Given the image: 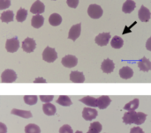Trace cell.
<instances>
[{"instance_id": "10", "label": "cell", "mask_w": 151, "mask_h": 133, "mask_svg": "<svg viewBox=\"0 0 151 133\" xmlns=\"http://www.w3.org/2000/svg\"><path fill=\"white\" fill-rule=\"evenodd\" d=\"M111 39V34L110 33H102L99 34L96 37V43L99 46H106L109 43V41Z\"/></svg>"}, {"instance_id": "13", "label": "cell", "mask_w": 151, "mask_h": 133, "mask_svg": "<svg viewBox=\"0 0 151 133\" xmlns=\"http://www.w3.org/2000/svg\"><path fill=\"white\" fill-rule=\"evenodd\" d=\"M70 80L73 83H83L85 81V76L82 72L74 71L70 73Z\"/></svg>"}, {"instance_id": "29", "label": "cell", "mask_w": 151, "mask_h": 133, "mask_svg": "<svg viewBox=\"0 0 151 133\" xmlns=\"http://www.w3.org/2000/svg\"><path fill=\"white\" fill-rule=\"evenodd\" d=\"M25 133H41V129L38 125L30 124L25 127Z\"/></svg>"}, {"instance_id": "7", "label": "cell", "mask_w": 151, "mask_h": 133, "mask_svg": "<svg viewBox=\"0 0 151 133\" xmlns=\"http://www.w3.org/2000/svg\"><path fill=\"white\" fill-rule=\"evenodd\" d=\"M81 33V24L79 23V24L73 25L70 28V31H69V34H68V38L74 41L80 37Z\"/></svg>"}, {"instance_id": "36", "label": "cell", "mask_w": 151, "mask_h": 133, "mask_svg": "<svg viewBox=\"0 0 151 133\" xmlns=\"http://www.w3.org/2000/svg\"><path fill=\"white\" fill-rule=\"evenodd\" d=\"M67 5L71 8H76L79 4V0H66Z\"/></svg>"}, {"instance_id": "41", "label": "cell", "mask_w": 151, "mask_h": 133, "mask_svg": "<svg viewBox=\"0 0 151 133\" xmlns=\"http://www.w3.org/2000/svg\"><path fill=\"white\" fill-rule=\"evenodd\" d=\"M87 133H98V132H96V131H93V130H89V131H88Z\"/></svg>"}, {"instance_id": "2", "label": "cell", "mask_w": 151, "mask_h": 133, "mask_svg": "<svg viewBox=\"0 0 151 133\" xmlns=\"http://www.w3.org/2000/svg\"><path fill=\"white\" fill-rule=\"evenodd\" d=\"M104 11L102 7L98 4H90L88 8V14L92 19H99L102 17Z\"/></svg>"}, {"instance_id": "14", "label": "cell", "mask_w": 151, "mask_h": 133, "mask_svg": "<svg viewBox=\"0 0 151 133\" xmlns=\"http://www.w3.org/2000/svg\"><path fill=\"white\" fill-rule=\"evenodd\" d=\"M111 102V100L109 96L106 95H103L100 96L97 99V108H99L100 109H105Z\"/></svg>"}, {"instance_id": "11", "label": "cell", "mask_w": 151, "mask_h": 133, "mask_svg": "<svg viewBox=\"0 0 151 133\" xmlns=\"http://www.w3.org/2000/svg\"><path fill=\"white\" fill-rule=\"evenodd\" d=\"M115 64L111 59H105L101 64V69L104 73H111L114 71Z\"/></svg>"}, {"instance_id": "27", "label": "cell", "mask_w": 151, "mask_h": 133, "mask_svg": "<svg viewBox=\"0 0 151 133\" xmlns=\"http://www.w3.org/2000/svg\"><path fill=\"white\" fill-rule=\"evenodd\" d=\"M27 17V11L24 8H20L18 10L17 13H16V19L18 22H23L26 20Z\"/></svg>"}, {"instance_id": "34", "label": "cell", "mask_w": 151, "mask_h": 133, "mask_svg": "<svg viewBox=\"0 0 151 133\" xmlns=\"http://www.w3.org/2000/svg\"><path fill=\"white\" fill-rule=\"evenodd\" d=\"M11 5V0H0V10H5Z\"/></svg>"}, {"instance_id": "21", "label": "cell", "mask_w": 151, "mask_h": 133, "mask_svg": "<svg viewBox=\"0 0 151 133\" xmlns=\"http://www.w3.org/2000/svg\"><path fill=\"white\" fill-rule=\"evenodd\" d=\"M42 110H43V113L49 117L54 116L57 112L56 107L51 103H44L42 106Z\"/></svg>"}, {"instance_id": "8", "label": "cell", "mask_w": 151, "mask_h": 133, "mask_svg": "<svg viewBox=\"0 0 151 133\" xmlns=\"http://www.w3.org/2000/svg\"><path fill=\"white\" fill-rule=\"evenodd\" d=\"M98 115V112L96 109H90V108H85L82 111V117L86 121H92L95 118H96Z\"/></svg>"}, {"instance_id": "3", "label": "cell", "mask_w": 151, "mask_h": 133, "mask_svg": "<svg viewBox=\"0 0 151 133\" xmlns=\"http://www.w3.org/2000/svg\"><path fill=\"white\" fill-rule=\"evenodd\" d=\"M17 79V74L13 70L7 69L1 74V81L3 83H12Z\"/></svg>"}, {"instance_id": "32", "label": "cell", "mask_w": 151, "mask_h": 133, "mask_svg": "<svg viewBox=\"0 0 151 133\" xmlns=\"http://www.w3.org/2000/svg\"><path fill=\"white\" fill-rule=\"evenodd\" d=\"M89 130H93V131H96V132H101L102 130H103V126L102 124L99 123V122H95V123H92L89 126Z\"/></svg>"}, {"instance_id": "39", "label": "cell", "mask_w": 151, "mask_h": 133, "mask_svg": "<svg viewBox=\"0 0 151 133\" xmlns=\"http://www.w3.org/2000/svg\"><path fill=\"white\" fill-rule=\"evenodd\" d=\"M47 80H45V79L43 78H36L35 80H34V83H46Z\"/></svg>"}, {"instance_id": "25", "label": "cell", "mask_w": 151, "mask_h": 133, "mask_svg": "<svg viewBox=\"0 0 151 133\" xmlns=\"http://www.w3.org/2000/svg\"><path fill=\"white\" fill-rule=\"evenodd\" d=\"M57 103L61 105V106H64V107H69V106L72 105L73 102H72L71 99L68 96H66V95H60L58 97V101H57Z\"/></svg>"}, {"instance_id": "9", "label": "cell", "mask_w": 151, "mask_h": 133, "mask_svg": "<svg viewBox=\"0 0 151 133\" xmlns=\"http://www.w3.org/2000/svg\"><path fill=\"white\" fill-rule=\"evenodd\" d=\"M44 11H45V5L41 0H36L30 8V11L35 15L42 14Z\"/></svg>"}, {"instance_id": "17", "label": "cell", "mask_w": 151, "mask_h": 133, "mask_svg": "<svg viewBox=\"0 0 151 133\" xmlns=\"http://www.w3.org/2000/svg\"><path fill=\"white\" fill-rule=\"evenodd\" d=\"M43 23H44V18L41 14L35 15L32 18V19H31V25L35 28H40V27H42L43 26Z\"/></svg>"}, {"instance_id": "1", "label": "cell", "mask_w": 151, "mask_h": 133, "mask_svg": "<svg viewBox=\"0 0 151 133\" xmlns=\"http://www.w3.org/2000/svg\"><path fill=\"white\" fill-rule=\"evenodd\" d=\"M58 58V53L56 49L50 47H46L42 52V59L47 63H53Z\"/></svg>"}, {"instance_id": "26", "label": "cell", "mask_w": 151, "mask_h": 133, "mask_svg": "<svg viewBox=\"0 0 151 133\" xmlns=\"http://www.w3.org/2000/svg\"><path fill=\"white\" fill-rule=\"evenodd\" d=\"M111 47L114 48V49H120V48H122L123 45H124V41H123V39H122L121 37L116 36V35H115V36L112 38L111 41Z\"/></svg>"}, {"instance_id": "38", "label": "cell", "mask_w": 151, "mask_h": 133, "mask_svg": "<svg viewBox=\"0 0 151 133\" xmlns=\"http://www.w3.org/2000/svg\"><path fill=\"white\" fill-rule=\"evenodd\" d=\"M7 132V127L4 124L0 123V133H6Z\"/></svg>"}, {"instance_id": "35", "label": "cell", "mask_w": 151, "mask_h": 133, "mask_svg": "<svg viewBox=\"0 0 151 133\" xmlns=\"http://www.w3.org/2000/svg\"><path fill=\"white\" fill-rule=\"evenodd\" d=\"M53 98H54L53 95H41L40 96L41 101L45 103H50V102H52Z\"/></svg>"}, {"instance_id": "23", "label": "cell", "mask_w": 151, "mask_h": 133, "mask_svg": "<svg viewBox=\"0 0 151 133\" xmlns=\"http://www.w3.org/2000/svg\"><path fill=\"white\" fill-rule=\"evenodd\" d=\"M13 19H14V13L12 11H5L1 14L0 17L1 21L4 23H9L13 21Z\"/></svg>"}, {"instance_id": "16", "label": "cell", "mask_w": 151, "mask_h": 133, "mask_svg": "<svg viewBox=\"0 0 151 133\" xmlns=\"http://www.w3.org/2000/svg\"><path fill=\"white\" fill-rule=\"evenodd\" d=\"M119 75L123 79H129L134 76V71L128 66H124L119 70Z\"/></svg>"}, {"instance_id": "20", "label": "cell", "mask_w": 151, "mask_h": 133, "mask_svg": "<svg viewBox=\"0 0 151 133\" xmlns=\"http://www.w3.org/2000/svg\"><path fill=\"white\" fill-rule=\"evenodd\" d=\"M83 104L91 107V108H96L97 107V99L92 97V96H85L80 101Z\"/></svg>"}, {"instance_id": "4", "label": "cell", "mask_w": 151, "mask_h": 133, "mask_svg": "<svg viewBox=\"0 0 151 133\" xmlns=\"http://www.w3.org/2000/svg\"><path fill=\"white\" fill-rule=\"evenodd\" d=\"M19 41L17 37H13V38L6 40L5 49H6L7 52L14 53L19 49Z\"/></svg>"}, {"instance_id": "15", "label": "cell", "mask_w": 151, "mask_h": 133, "mask_svg": "<svg viewBox=\"0 0 151 133\" xmlns=\"http://www.w3.org/2000/svg\"><path fill=\"white\" fill-rule=\"evenodd\" d=\"M138 67L142 72H150L151 70V61L144 56L138 62Z\"/></svg>"}, {"instance_id": "30", "label": "cell", "mask_w": 151, "mask_h": 133, "mask_svg": "<svg viewBox=\"0 0 151 133\" xmlns=\"http://www.w3.org/2000/svg\"><path fill=\"white\" fill-rule=\"evenodd\" d=\"M38 97L36 95H25L24 96V102L27 105H35L37 102Z\"/></svg>"}, {"instance_id": "24", "label": "cell", "mask_w": 151, "mask_h": 133, "mask_svg": "<svg viewBox=\"0 0 151 133\" xmlns=\"http://www.w3.org/2000/svg\"><path fill=\"white\" fill-rule=\"evenodd\" d=\"M49 22L53 26H59L62 22V17L58 13H52L49 18Z\"/></svg>"}, {"instance_id": "28", "label": "cell", "mask_w": 151, "mask_h": 133, "mask_svg": "<svg viewBox=\"0 0 151 133\" xmlns=\"http://www.w3.org/2000/svg\"><path fill=\"white\" fill-rule=\"evenodd\" d=\"M139 103H140L139 100L138 99H134L132 102H130L127 104H126L125 107H124V109H126L127 111H135V109H138V107H139Z\"/></svg>"}, {"instance_id": "31", "label": "cell", "mask_w": 151, "mask_h": 133, "mask_svg": "<svg viewBox=\"0 0 151 133\" xmlns=\"http://www.w3.org/2000/svg\"><path fill=\"white\" fill-rule=\"evenodd\" d=\"M146 118H147V115L146 114H144L142 112H138L136 114V120H135L134 124L136 125H141V124H142L145 122Z\"/></svg>"}, {"instance_id": "40", "label": "cell", "mask_w": 151, "mask_h": 133, "mask_svg": "<svg viewBox=\"0 0 151 133\" xmlns=\"http://www.w3.org/2000/svg\"><path fill=\"white\" fill-rule=\"evenodd\" d=\"M146 49H147L148 50L151 51V37H150V38L148 39V41H147V42H146Z\"/></svg>"}, {"instance_id": "42", "label": "cell", "mask_w": 151, "mask_h": 133, "mask_svg": "<svg viewBox=\"0 0 151 133\" xmlns=\"http://www.w3.org/2000/svg\"><path fill=\"white\" fill-rule=\"evenodd\" d=\"M75 133H82V132H80V131H77Z\"/></svg>"}, {"instance_id": "18", "label": "cell", "mask_w": 151, "mask_h": 133, "mask_svg": "<svg viewBox=\"0 0 151 133\" xmlns=\"http://www.w3.org/2000/svg\"><path fill=\"white\" fill-rule=\"evenodd\" d=\"M136 112L134 111H128L127 113H125L124 117H123V122L126 124H134L135 120H136Z\"/></svg>"}, {"instance_id": "12", "label": "cell", "mask_w": 151, "mask_h": 133, "mask_svg": "<svg viewBox=\"0 0 151 133\" xmlns=\"http://www.w3.org/2000/svg\"><path fill=\"white\" fill-rule=\"evenodd\" d=\"M138 16H139V19H141V21H142V22H148L150 19V11L147 7H145L144 5H142L141 9L139 10Z\"/></svg>"}, {"instance_id": "6", "label": "cell", "mask_w": 151, "mask_h": 133, "mask_svg": "<svg viewBox=\"0 0 151 133\" xmlns=\"http://www.w3.org/2000/svg\"><path fill=\"white\" fill-rule=\"evenodd\" d=\"M62 64L66 67V68H73L74 66L77 65L78 64V59L75 56H73V55H67L65 56H64L62 58V61H61Z\"/></svg>"}, {"instance_id": "33", "label": "cell", "mask_w": 151, "mask_h": 133, "mask_svg": "<svg viewBox=\"0 0 151 133\" xmlns=\"http://www.w3.org/2000/svg\"><path fill=\"white\" fill-rule=\"evenodd\" d=\"M59 133H73V131L70 125L65 124L59 129Z\"/></svg>"}, {"instance_id": "37", "label": "cell", "mask_w": 151, "mask_h": 133, "mask_svg": "<svg viewBox=\"0 0 151 133\" xmlns=\"http://www.w3.org/2000/svg\"><path fill=\"white\" fill-rule=\"evenodd\" d=\"M130 133H144V132H143V130L142 128L136 126V127H134V128L131 129Z\"/></svg>"}, {"instance_id": "19", "label": "cell", "mask_w": 151, "mask_h": 133, "mask_svg": "<svg viewBox=\"0 0 151 133\" xmlns=\"http://www.w3.org/2000/svg\"><path fill=\"white\" fill-rule=\"evenodd\" d=\"M136 4L134 0H127L122 6V11L125 13H131L135 9Z\"/></svg>"}, {"instance_id": "5", "label": "cell", "mask_w": 151, "mask_h": 133, "mask_svg": "<svg viewBox=\"0 0 151 133\" xmlns=\"http://www.w3.org/2000/svg\"><path fill=\"white\" fill-rule=\"evenodd\" d=\"M22 49L25 51V52H27V53H31L33 52L35 48H36V42L34 39L32 38H26L23 41H22Z\"/></svg>"}, {"instance_id": "22", "label": "cell", "mask_w": 151, "mask_h": 133, "mask_svg": "<svg viewBox=\"0 0 151 133\" xmlns=\"http://www.w3.org/2000/svg\"><path fill=\"white\" fill-rule=\"evenodd\" d=\"M11 113L14 116H18V117H23V118H31L33 116H32V113L30 111H27V110H22V109H13Z\"/></svg>"}]
</instances>
